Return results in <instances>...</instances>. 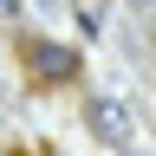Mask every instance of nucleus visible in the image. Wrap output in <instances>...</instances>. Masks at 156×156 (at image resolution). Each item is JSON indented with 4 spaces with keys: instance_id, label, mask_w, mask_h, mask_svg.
<instances>
[{
    "instance_id": "nucleus-1",
    "label": "nucleus",
    "mask_w": 156,
    "mask_h": 156,
    "mask_svg": "<svg viewBox=\"0 0 156 156\" xmlns=\"http://www.w3.org/2000/svg\"><path fill=\"white\" fill-rule=\"evenodd\" d=\"M20 58H26V72L39 78V85H72L78 78V52L72 46H58V39H26V46H20Z\"/></svg>"
},
{
    "instance_id": "nucleus-2",
    "label": "nucleus",
    "mask_w": 156,
    "mask_h": 156,
    "mask_svg": "<svg viewBox=\"0 0 156 156\" xmlns=\"http://www.w3.org/2000/svg\"><path fill=\"white\" fill-rule=\"evenodd\" d=\"M85 130L98 136V143H130L136 117H130L124 98H91V104H85Z\"/></svg>"
},
{
    "instance_id": "nucleus-3",
    "label": "nucleus",
    "mask_w": 156,
    "mask_h": 156,
    "mask_svg": "<svg viewBox=\"0 0 156 156\" xmlns=\"http://www.w3.org/2000/svg\"><path fill=\"white\" fill-rule=\"evenodd\" d=\"M136 7H143V13H150V20H156V0H136Z\"/></svg>"
}]
</instances>
